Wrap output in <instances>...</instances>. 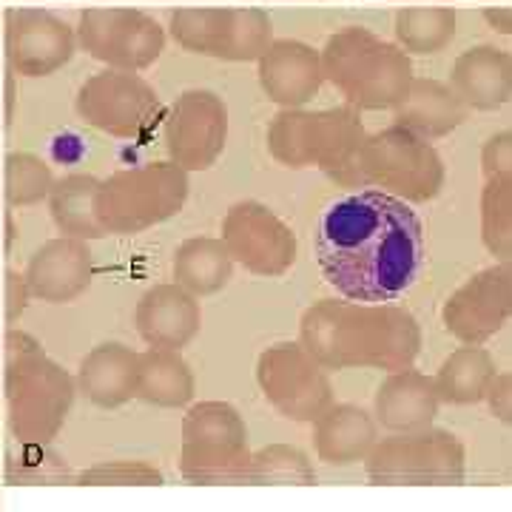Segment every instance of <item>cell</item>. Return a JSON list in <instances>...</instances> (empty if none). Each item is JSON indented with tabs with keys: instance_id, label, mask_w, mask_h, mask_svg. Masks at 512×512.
I'll list each match as a JSON object with an SVG mask.
<instances>
[{
	"instance_id": "6da1fadb",
	"label": "cell",
	"mask_w": 512,
	"mask_h": 512,
	"mask_svg": "<svg viewBox=\"0 0 512 512\" xmlns=\"http://www.w3.org/2000/svg\"><path fill=\"white\" fill-rule=\"evenodd\" d=\"M313 251L328 285L350 302H396L424 265V228L410 202L367 188L330 202Z\"/></svg>"
},
{
	"instance_id": "7a4b0ae2",
	"label": "cell",
	"mask_w": 512,
	"mask_h": 512,
	"mask_svg": "<svg viewBox=\"0 0 512 512\" xmlns=\"http://www.w3.org/2000/svg\"><path fill=\"white\" fill-rule=\"evenodd\" d=\"M299 345L325 370H407L421 353L416 316L393 302L367 305L350 299H322L302 313Z\"/></svg>"
},
{
	"instance_id": "3957f363",
	"label": "cell",
	"mask_w": 512,
	"mask_h": 512,
	"mask_svg": "<svg viewBox=\"0 0 512 512\" xmlns=\"http://www.w3.org/2000/svg\"><path fill=\"white\" fill-rule=\"evenodd\" d=\"M365 140L362 111L350 106L322 111L282 109L268 126V151L276 163L319 168L339 183H362L359 157Z\"/></svg>"
},
{
	"instance_id": "277c9868",
	"label": "cell",
	"mask_w": 512,
	"mask_h": 512,
	"mask_svg": "<svg viewBox=\"0 0 512 512\" xmlns=\"http://www.w3.org/2000/svg\"><path fill=\"white\" fill-rule=\"evenodd\" d=\"M319 55L325 83H333L356 111L393 109L416 80L410 55L362 26L330 35Z\"/></svg>"
},
{
	"instance_id": "5b68a950",
	"label": "cell",
	"mask_w": 512,
	"mask_h": 512,
	"mask_svg": "<svg viewBox=\"0 0 512 512\" xmlns=\"http://www.w3.org/2000/svg\"><path fill=\"white\" fill-rule=\"evenodd\" d=\"M188 194V171L171 160L134 165L100 180L97 211L106 234L134 237L177 217L188 202Z\"/></svg>"
},
{
	"instance_id": "8992f818",
	"label": "cell",
	"mask_w": 512,
	"mask_h": 512,
	"mask_svg": "<svg viewBox=\"0 0 512 512\" xmlns=\"http://www.w3.org/2000/svg\"><path fill=\"white\" fill-rule=\"evenodd\" d=\"M77 382L40 348L26 353L3 384V410L20 444H52L72 413Z\"/></svg>"
},
{
	"instance_id": "52a82bcc",
	"label": "cell",
	"mask_w": 512,
	"mask_h": 512,
	"mask_svg": "<svg viewBox=\"0 0 512 512\" xmlns=\"http://www.w3.org/2000/svg\"><path fill=\"white\" fill-rule=\"evenodd\" d=\"M367 478L379 487H450L464 481V444L450 430L424 427L376 441L365 458Z\"/></svg>"
},
{
	"instance_id": "ba28073f",
	"label": "cell",
	"mask_w": 512,
	"mask_h": 512,
	"mask_svg": "<svg viewBox=\"0 0 512 512\" xmlns=\"http://www.w3.org/2000/svg\"><path fill=\"white\" fill-rule=\"evenodd\" d=\"M362 183L404 202H430L444 185V163L430 140L390 126L367 134L359 157Z\"/></svg>"
},
{
	"instance_id": "9c48e42d",
	"label": "cell",
	"mask_w": 512,
	"mask_h": 512,
	"mask_svg": "<svg viewBox=\"0 0 512 512\" xmlns=\"http://www.w3.org/2000/svg\"><path fill=\"white\" fill-rule=\"evenodd\" d=\"M168 35L185 52L225 60V63H251L259 60L262 52L271 46L274 23L262 9L188 6L171 12Z\"/></svg>"
},
{
	"instance_id": "30bf717a",
	"label": "cell",
	"mask_w": 512,
	"mask_h": 512,
	"mask_svg": "<svg viewBox=\"0 0 512 512\" xmlns=\"http://www.w3.org/2000/svg\"><path fill=\"white\" fill-rule=\"evenodd\" d=\"M77 114L86 126L120 140H146L165 117L151 83L123 69L92 74L77 92Z\"/></svg>"
},
{
	"instance_id": "8fae6325",
	"label": "cell",
	"mask_w": 512,
	"mask_h": 512,
	"mask_svg": "<svg viewBox=\"0 0 512 512\" xmlns=\"http://www.w3.org/2000/svg\"><path fill=\"white\" fill-rule=\"evenodd\" d=\"M77 49L109 69L143 72L165 52V29L143 9H86L77 20Z\"/></svg>"
},
{
	"instance_id": "7c38bea8",
	"label": "cell",
	"mask_w": 512,
	"mask_h": 512,
	"mask_svg": "<svg viewBox=\"0 0 512 512\" xmlns=\"http://www.w3.org/2000/svg\"><path fill=\"white\" fill-rule=\"evenodd\" d=\"M256 382L285 419L299 424H313L333 404L325 367L299 342H276L262 350L256 362Z\"/></svg>"
},
{
	"instance_id": "4fadbf2b",
	"label": "cell",
	"mask_w": 512,
	"mask_h": 512,
	"mask_svg": "<svg viewBox=\"0 0 512 512\" xmlns=\"http://www.w3.org/2000/svg\"><path fill=\"white\" fill-rule=\"evenodd\" d=\"M220 239L234 265H242L256 276H285L299 254L288 222L274 208L256 200H242L228 208L222 217Z\"/></svg>"
},
{
	"instance_id": "5bb4252c",
	"label": "cell",
	"mask_w": 512,
	"mask_h": 512,
	"mask_svg": "<svg viewBox=\"0 0 512 512\" xmlns=\"http://www.w3.org/2000/svg\"><path fill=\"white\" fill-rule=\"evenodd\" d=\"M163 140L168 160L183 171H208L228 143V109L220 94L188 89L165 111Z\"/></svg>"
},
{
	"instance_id": "9a60e30c",
	"label": "cell",
	"mask_w": 512,
	"mask_h": 512,
	"mask_svg": "<svg viewBox=\"0 0 512 512\" xmlns=\"http://www.w3.org/2000/svg\"><path fill=\"white\" fill-rule=\"evenodd\" d=\"M77 35L46 9H15L6 20V57L20 77H49L72 63Z\"/></svg>"
},
{
	"instance_id": "2e32d148",
	"label": "cell",
	"mask_w": 512,
	"mask_h": 512,
	"mask_svg": "<svg viewBox=\"0 0 512 512\" xmlns=\"http://www.w3.org/2000/svg\"><path fill=\"white\" fill-rule=\"evenodd\" d=\"M256 66L262 92L282 109H302L325 86L322 55L302 40H271Z\"/></svg>"
},
{
	"instance_id": "e0dca14e",
	"label": "cell",
	"mask_w": 512,
	"mask_h": 512,
	"mask_svg": "<svg viewBox=\"0 0 512 512\" xmlns=\"http://www.w3.org/2000/svg\"><path fill=\"white\" fill-rule=\"evenodd\" d=\"M510 319V302L498 268L470 276L444 302V328L464 345H484Z\"/></svg>"
},
{
	"instance_id": "ac0fdd59",
	"label": "cell",
	"mask_w": 512,
	"mask_h": 512,
	"mask_svg": "<svg viewBox=\"0 0 512 512\" xmlns=\"http://www.w3.org/2000/svg\"><path fill=\"white\" fill-rule=\"evenodd\" d=\"M26 285L32 299L63 305L92 288L94 259L86 242L69 237H55L37 248L29 268H26Z\"/></svg>"
},
{
	"instance_id": "d6986e66",
	"label": "cell",
	"mask_w": 512,
	"mask_h": 512,
	"mask_svg": "<svg viewBox=\"0 0 512 512\" xmlns=\"http://www.w3.org/2000/svg\"><path fill=\"white\" fill-rule=\"evenodd\" d=\"M202 308L177 282L148 288L134 308V328L151 350H183L200 333Z\"/></svg>"
},
{
	"instance_id": "ffe728a7",
	"label": "cell",
	"mask_w": 512,
	"mask_h": 512,
	"mask_svg": "<svg viewBox=\"0 0 512 512\" xmlns=\"http://www.w3.org/2000/svg\"><path fill=\"white\" fill-rule=\"evenodd\" d=\"M447 86L467 111H495L512 100V55L498 46H473L450 66Z\"/></svg>"
},
{
	"instance_id": "44dd1931",
	"label": "cell",
	"mask_w": 512,
	"mask_h": 512,
	"mask_svg": "<svg viewBox=\"0 0 512 512\" xmlns=\"http://www.w3.org/2000/svg\"><path fill=\"white\" fill-rule=\"evenodd\" d=\"M439 393L436 382L421 370H396L387 373V379L376 390V421L390 433H416L424 427H433L439 416Z\"/></svg>"
},
{
	"instance_id": "7402d4cb",
	"label": "cell",
	"mask_w": 512,
	"mask_h": 512,
	"mask_svg": "<svg viewBox=\"0 0 512 512\" xmlns=\"http://www.w3.org/2000/svg\"><path fill=\"white\" fill-rule=\"evenodd\" d=\"M137 359L140 353L123 342H103L92 348L77 367V393L97 407H123L137 399Z\"/></svg>"
},
{
	"instance_id": "603a6c76",
	"label": "cell",
	"mask_w": 512,
	"mask_h": 512,
	"mask_svg": "<svg viewBox=\"0 0 512 512\" xmlns=\"http://www.w3.org/2000/svg\"><path fill=\"white\" fill-rule=\"evenodd\" d=\"M313 453L319 461L333 467H350L365 461L376 441L379 427L365 407L356 404H330L328 410L313 421Z\"/></svg>"
},
{
	"instance_id": "cb8c5ba5",
	"label": "cell",
	"mask_w": 512,
	"mask_h": 512,
	"mask_svg": "<svg viewBox=\"0 0 512 512\" xmlns=\"http://www.w3.org/2000/svg\"><path fill=\"white\" fill-rule=\"evenodd\" d=\"M393 114H396V126L407 128L433 143L439 137L453 134L458 126H464L467 106L458 100L447 83L416 77L407 86V92L399 97V103L393 106Z\"/></svg>"
},
{
	"instance_id": "d4e9b609",
	"label": "cell",
	"mask_w": 512,
	"mask_h": 512,
	"mask_svg": "<svg viewBox=\"0 0 512 512\" xmlns=\"http://www.w3.org/2000/svg\"><path fill=\"white\" fill-rule=\"evenodd\" d=\"M97 191L100 180L92 174H66L57 180L49 194V211L63 237L80 242L109 237L97 211Z\"/></svg>"
},
{
	"instance_id": "484cf974",
	"label": "cell",
	"mask_w": 512,
	"mask_h": 512,
	"mask_svg": "<svg viewBox=\"0 0 512 512\" xmlns=\"http://www.w3.org/2000/svg\"><path fill=\"white\" fill-rule=\"evenodd\" d=\"M171 268L174 282L200 299L228 288L234 276V259L220 237H194L177 245Z\"/></svg>"
},
{
	"instance_id": "4316f807",
	"label": "cell",
	"mask_w": 512,
	"mask_h": 512,
	"mask_svg": "<svg viewBox=\"0 0 512 512\" xmlns=\"http://www.w3.org/2000/svg\"><path fill=\"white\" fill-rule=\"evenodd\" d=\"M137 399L154 407H185L194 399V373L180 350H143L137 359Z\"/></svg>"
},
{
	"instance_id": "83f0119b",
	"label": "cell",
	"mask_w": 512,
	"mask_h": 512,
	"mask_svg": "<svg viewBox=\"0 0 512 512\" xmlns=\"http://www.w3.org/2000/svg\"><path fill=\"white\" fill-rule=\"evenodd\" d=\"M498 376L493 356L481 345L453 350L436 373V393L447 404H476L487 399V390Z\"/></svg>"
},
{
	"instance_id": "f1b7e54d",
	"label": "cell",
	"mask_w": 512,
	"mask_h": 512,
	"mask_svg": "<svg viewBox=\"0 0 512 512\" xmlns=\"http://www.w3.org/2000/svg\"><path fill=\"white\" fill-rule=\"evenodd\" d=\"M458 35V15L447 6H407L396 15V46L407 55H439Z\"/></svg>"
},
{
	"instance_id": "f546056e",
	"label": "cell",
	"mask_w": 512,
	"mask_h": 512,
	"mask_svg": "<svg viewBox=\"0 0 512 512\" xmlns=\"http://www.w3.org/2000/svg\"><path fill=\"white\" fill-rule=\"evenodd\" d=\"M183 444L197 447H248V427L228 402L194 404L183 419Z\"/></svg>"
},
{
	"instance_id": "4dcf8cb0",
	"label": "cell",
	"mask_w": 512,
	"mask_h": 512,
	"mask_svg": "<svg viewBox=\"0 0 512 512\" xmlns=\"http://www.w3.org/2000/svg\"><path fill=\"white\" fill-rule=\"evenodd\" d=\"M316 481L311 458L305 450L291 447V444H268L256 450L248 458L245 470V484H259V487H308Z\"/></svg>"
},
{
	"instance_id": "1f68e13d",
	"label": "cell",
	"mask_w": 512,
	"mask_h": 512,
	"mask_svg": "<svg viewBox=\"0 0 512 512\" xmlns=\"http://www.w3.org/2000/svg\"><path fill=\"white\" fill-rule=\"evenodd\" d=\"M248 458H251L248 447L183 444L177 467L191 484H245Z\"/></svg>"
},
{
	"instance_id": "d6a6232c",
	"label": "cell",
	"mask_w": 512,
	"mask_h": 512,
	"mask_svg": "<svg viewBox=\"0 0 512 512\" xmlns=\"http://www.w3.org/2000/svg\"><path fill=\"white\" fill-rule=\"evenodd\" d=\"M57 177L52 165L43 157L29 154V151H12L3 157V197L15 208H26V205H37V202L49 200L52 188H55Z\"/></svg>"
},
{
	"instance_id": "836d02e7",
	"label": "cell",
	"mask_w": 512,
	"mask_h": 512,
	"mask_svg": "<svg viewBox=\"0 0 512 512\" xmlns=\"http://www.w3.org/2000/svg\"><path fill=\"white\" fill-rule=\"evenodd\" d=\"M481 239L498 259H512V177H493L481 191Z\"/></svg>"
},
{
	"instance_id": "e575fe53",
	"label": "cell",
	"mask_w": 512,
	"mask_h": 512,
	"mask_svg": "<svg viewBox=\"0 0 512 512\" xmlns=\"http://www.w3.org/2000/svg\"><path fill=\"white\" fill-rule=\"evenodd\" d=\"M80 487H160L163 473L137 458H117V461H100L89 470L77 473L74 478Z\"/></svg>"
},
{
	"instance_id": "d590c367",
	"label": "cell",
	"mask_w": 512,
	"mask_h": 512,
	"mask_svg": "<svg viewBox=\"0 0 512 512\" xmlns=\"http://www.w3.org/2000/svg\"><path fill=\"white\" fill-rule=\"evenodd\" d=\"M6 476L15 484H63L72 473L49 444H23V453L9 461Z\"/></svg>"
},
{
	"instance_id": "8d00e7d4",
	"label": "cell",
	"mask_w": 512,
	"mask_h": 512,
	"mask_svg": "<svg viewBox=\"0 0 512 512\" xmlns=\"http://www.w3.org/2000/svg\"><path fill=\"white\" fill-rule=\"evenodd\" d=\"M481 171L487 180L493 177H512V128L495 131L481 148Z\"/></svg>"
},
{
	"instance_id": "74e56055",
	"label": "cell",
	"mask_w": 512,
	"mask_h": 512,
	"mask_svg": "<svg viewBox=\"0 0 512 512\" xmlns=\"http://www.w3.org/2000/svg\"><path fill=\"white\" fill-rule=\"evenodd\" d=\"M37 350V342L32 336L20 333V330H6L0 333V402H3V384H6V376L9 370L15 367L18 359H23L26 353Z\"/></svg>"
},
{
	"instance_id": "f35d334b",
	"label": "cell",
	"mask_w": 512,
	"mask_h": 512,
	"mask_svg": "<svg viewBox=\"0 0 512 512\" xmlns=\"http://www.w3.org/2000/svg\"><path fill=\"white\" fill-rule=\"evenodd\" d=\"M487 404H490V413L495 419L512 424V373L495 376L487 390Z\"/></svg>"
},
{
	"instance_id": "ab89813d",
	"label": "cell",
	"mask_w": 512,
	"mask_h": 512,
	"mask_svg": "<svg viewBox=\"0 0 512 512\" xmlns=\"http://www.w3.org/2000/svg\"><path fill=\"white\" fill-rule=\"evenodd\" d=\"M6 291H9V319H15L20 311H26L29 296H32V293H29V285H26V276L9 274Z\"/></svg>"
},
{
	"instance_id": "60d3db41",
	"label": "cell",
	"mask_w": 512,
	"mask_h": 512,
	"mask_svg": "<svg viewBox=\"0 0 512 512\" xmlns=\"http://www.w3.org/2000/svg\"><path fill=\"white\" fill-rule=\"evenodd\" d=\"M484 20L498 35H512V6H490L484 9Z\"/></svg>"
},
{
	"instance_id": "b9f144b4",
	"label": "cell",
	"mask_w": 512,
	"mask_h": 512,
	"mask_svg": "<svg viewBox=\"0 0 512 512\" xmlns=\"http://www.w3.org/2000/svg\"><path fill=\"white\" fill-rule=\"evenodd\" d=\"M495 268H498L501 282H504V291H507V302H510V316H512V259H507V262H498Z\"/></svg>"
},
{
	"instance_id": "7bdbcfd3",
	"label": "cell",
	"mask_w": 512,
	"mask_h": 512,
	"mask_svg": "<svg viewBox=\"0 0 512 512\" xmlns=\"http://www.w3.org/2000/svg\"><path fill=\"white\" fill-rule=\"evenodd\" d=\"M0 194H3V188H0Z\"/></svg>"
},
{
	"instance_id": "ee69618b",
	"label": "cell",
	"mask_w": 512,
	"mask_h": 512,
	"mask_svg": "<svg viewBox=\"0 0 512 512\" xmlns=\"http://www.w3.org/2000/svg\"><path fill=\"white\" fill-rule=\"evenodd\" d=\"M510 55H512V52H510Z\"/></svg>"
}]
</instances>
